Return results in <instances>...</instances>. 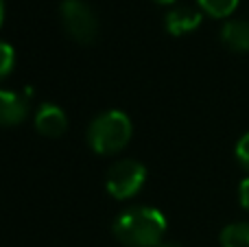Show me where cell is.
I'll use <instances>...</instances> for the list:
<instances>
[{
  "label": "cell",
  "mask_w": 249,
  "mask_h": 247,
  "mask_svg": "<svg viewBox=\"0 0 249 247\" xmlns=\"http://www.w3.org/2000/svg\"><path fill=\"white\" fill-rule=\"evenodd\" d=\"M223 247H249V223H230L221 232Z\"/></svg>",
  "instance_id": "obj_9"
},
{
  "label": "cell",
  "mask_w": 249,
  "mask_h": 247,
  "mask_svg": "<svg viewBox=\"0 0 249 247\" xmlns=\"http://www.w3.org/2000/svg\"><path fill=\"white\" fill-rule=\"evenodd\" d=\"M153 2H158V4H173L175 0H153Z\"/></svg>",
  "instance_id": "obj_15"
},
{
  "label": "cell",
  "mask_w": 249,
  "mask_h": 247,
  "mask_svg": "<svg viewBox=\"0 0 249 247\" xmlns=\"http://www.w3.org/2000/svg\"><path fill=\"white\" fill-rule=\"evenodd\" d=\"M146 169L136 160H118L109 166L105 186L114 199H129L144 186Z\"/></svg>",
  "instance_id": "obj_4"
},
{
  "label": "cell",
  "mask_w": 249,
  "mask_h": 247,
  "mask_svg": "<svg viewBox=\"0 0 249 247\" xmlns=\"http://www.w3.org/2000/svg\"><path fill=\"white\" fill-rule=\"evenodd\" d=\"M236 160H238V164L249 173V131L236 142Z\"/></svg>",
  "instance_id": "obj_12"
},
{
  "label": "cell",
  "mask_w": 249,
  "mask_h": 247,
  "mask_svg": "<svg viewBox=\"0 0 249 247\" xmlns=\"http://www.w3.org/2000/svg\"><path fill=\"white\" fill-rule=\"evenodd\" d=\"M221 42L234 53L249 51V20H230L221 29Z\"/></svg>",
  "instance_id": "obj_8"
},
{
  "label": "cell",
  "mask_w": 249,
  "mask_h": 247,
  "mask_svg": "<svg viewBox=\"0 0 249 247\" xmlns=\"http://www.w3.org/2000/svg\"><path fill=\"white\" fill-rule=\"evenodd\" d=\"M238 197H241V206L249 212V177H245L241 182V188H238Z\"/></svg>",
  "instance_id": "obj_13"
},
{
  "label": "cell",
  "mask_w": 249,
  "mask_h": 247,
  "mask_svg": "<svg viewBox=\"0 0 249 247\" xmlns=\"http://www.w3.org/2000/svg\"><path fill=\"white\" fill-rule=\"evenodd\" d=\"M131 121L124 112L112 109L96 116L88 127V144L99 156H112L124 149L131 140Z\"/></svg>",
  "instance_id": "obj_2"
},
{
  "label": "cell",
  "mask_w": 249,
  "mask_h": 247,
  "mask_svg": "<svg viewBox=\"0 0 249 247\" xmlns=\"http://www.w3.org/2000/svg\"><path fill=\"white\" fill-rule=\"evenodd\" d=\"M201 11H206L210 18H228L236 11L238 0H197Z\"/></svg>",
  "instance_id": "obj_10"
},
{
  "label": "cell",
  "mask_w": 249,
  "mask_h": 247,
  "mask_svg": "<svg viewBox=\"0 0 249 247\" xmlns=\"http://www.w3.org/2000/svg\"><path fill=\"white\" fill-rule=\"evenodd\" d=\"M68 127V118L57 105H39V109L35 112V129L46 138H59L66 134Z\"/></svg>",
  "instance_id": "obj_6"
},
{
  "label": "cell",
  "mask_w": 249,
  "mask_h": 247,
  "mask_svg": "<svg viewBox=\"0 0 249 247\" xmlns=\"http://www.w3.org/2000/svg\"><path fill=\"white\" fill-rule=\"evenodd\" d=\"M29 90L24 94L0 90V127H13L24 121L29 114Z\"/></svg>",
  "instance_id": "obj_5"
},
{
  "label": "cell",
  "mask_w": 249,
  "mask_h": 247,
  "mask_svg": "<svg viewBox=\"0 0 249 247\" xmlns=\"http://www.w3.org/2000/svg\"><path fill=\"white\" fill-rule=\"evenodd\" d=\"M66 33L79 44H92L99 35V20L94 9L83 0H64L59 7Z\"/></svg>",
  "instance_id": "obj_3"
},
{
  "label": "cell",
  "mask_w": 249,
  "mask_h": 247,
  "mask_svg": "<svg viewBox=\"0 0 249 247\" xmlns=\"http://www.w3.org/2000/svg\"><path fill=\"white\" fill-rule=\"evenodd\" d=\"M2 20H4V0H0V26H2Z\"/></svg>",
  "instance_id": "obj_14"
},
{
  "label": "cell",
  "mask_w": 249,
  "mask_h": 247,
  "mask_svg": "<svg viewBox=\"0 0 249 247\" xmlns=\"http://www.w3.org/2000/svg\"><path fill=\"white\" fill-rule=\"evenodd\" d=\"M112 232L124 247H160L164 243L166 219L158 208L136 206L114 221Z\"/></svg>",
  "instance_id": "obj_1"
},
{
  "label": "cell",
  "mask_w": 249,
  "mask_h": 247,
  "mask_svg": "<svg viewBox=\"0 0 249 247\" xmlns=\"http://www.w3.org/2000/svg\"><path fill=\"white\" fill-rule=\"evenodd\" d=\"M13 64H16V53H13V48L9 46L7 42H0V81L13 70Z\"/></svg>",
  "instance_id": "obj_11"
},
{
  "label": "cell",
  "mask_w": 249,
  "mask_h": 247,
  "mask_svg": "<svg viewBox=\"0 0 249 247\" xmlns=\"http://www.w3.org/2000/svg\"><path fill=\"white\" fill-rule=\"evenodd\" d=\"M201 24V13L193 7H175L166 13L164 18V26L171 35H186L190 31H195Z\"/></svg>",
  "instance_id": "obj_7"
},
{
  "label": "cell",
  "mask_w": 249,
  "mask_h": 247,
  "mask_svg": "<svg viewBox=\"0 0 249 247\" xmlns=\"http://www.w3.org/2000/svg\"><path fill=\"white\" fill-rule=\"evenodd\" d=\"M160 247H181V245H177V243H162Z\"/></svg>",
  "instance_id": "obj_16"
}]
</instances>
